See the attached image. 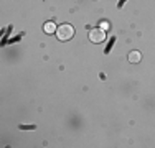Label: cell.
<instances>
[{
	"label": "cell",
	"mask_w": 155,
	"mask_h": 148,
	"mask_svg": "<svg viewBox=\"0 0 155 148\" xmlns=\"http://www.w3.org/2000/svg\"><path fill=\"white\" fill-rule=\"evenodd\" d=\"M127 58H129V63H134V64H137V63L142 61V53H140V51H130Z\"/></svg>",
	"instance_id": "3"
},
{
	"label": "cell",
	"mask_w": 155,
	"mask_h": 148,
	"mask_svg": "<svg viewBox=\"0 0 155 148\" xmlns=\"http://www.w3.org/2000/svg\"><path fill=\"white\" fill-rule=\"evenodd\" d=\"M56 25L53 23V21H46L45 27H43V30H45V33H48V35H51V33H56Z\"/></svg>",
	"instance_id": "4"
},
{
	"label": "cell",
	"mask_w": 155,
	"mask_h": 148,
	"mask_svg": "<svg viewBox=\"0 0 155 148\" xmlns=\"http://www.w3.org/2000/svg\"><path fill=\"white\" fill-rule=\"evenodd\" d=\"M89 40L93 43H102L106 40V31L102 28H93L89 31Z\"/></svg>",
	"instance_id": "2"
},
{
	"label": "cell",
	"mask_w": 155,
	"mask_h": 148,
	"mask_svg": "<svg viewBox=\"0 0 155 148\" xmlns=\"http://www.w3.org/2000/svg\"><path fill=\"white\" fill-rule=\"evenodd\" d=\"M56 36H58V40H61V41H69V40L74 36V28H73L71 25H68V23H63L56 28Z\"/></svg>",
	"instance_id": "1"
}]
</instances>
